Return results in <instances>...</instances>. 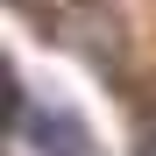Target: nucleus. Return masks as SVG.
I'll return each mask as SVG.
<instances>
[{
	"label": "nucleus",
	"mask_w": 156,
	"mask_h": 156,
	"mask_svg": "<svg viewBox=\"0 0 156 156\" xmlns=\"http://www.w3.org/2000/svg\"><path fill=\"white\" fill-rule=\"evenodd\" d=\"M21 128L43 142V156H78V121H64V114H50V107H36V114H21Z\"/></svg>",
	"instance_id": "1"
}]
</instances>
